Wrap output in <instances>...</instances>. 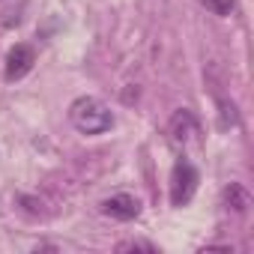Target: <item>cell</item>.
Instances as JSON below:
<instances>
[{
	"instance_id": "cell-6",
	"label": "cell",
	"mask_w": 254,
	"mask_h": 254,
	"mask_svg": "<svg viewBox=\"0 0 254 254\" xmlns=\"http://www.w3.org/2000/svg\"><path fill=\"white\" fill-rule=\"evenodd\" d=\"M224 203H227V209H233V212H245V209L251 206V197H248V191H245L239 183H230V186L224 189Z\"/></svg>"
},
{
	"instance_id": "cell-2",
	"label": "cell",
	"mask_w": 254,
	"mask_h": 254,
	"mask_svg": "<svg viewBox=\"0 0 254 254\" xmlns=\"http://www.w3.org/2000/svg\"><path fill=\"white\" fill-rule=\"evenodd\" d=\"M197 191V171L191 162L180 159L174 165V174H171V203L174 206H186Z\"/></svg>"
},
{
	"instance_id": "cell-4",
	"label": "cell",
	"mask_w": 254,
	"mask_h": 254,
	"mask_svg": "<svg viewBox=\"0 0 254 254\" xmlns=\"http://www.w3.org/2000/svg\"><path fill=\"white\" fill-rule=\"evenodd\" d=\"M102 212L117 218V221H132V218L141 215V200L132 197V194H114L102 203Z\"/></svg>"
},
{
	"instance_id": "cell-1",
	"label": "cell",
	"mask_w": 254,
	"mask_h": 254,
	"mask_svg": "<svg viewBox=\"0 0 254 254\" xmlns=\"http://www.w3.org/2000/svg\"><path fill=\"white\" fill-rule=\"evenodd\" d=\"M69 120H72V126H75L81 135H105L111 126H114L111 108L102 99H96V96L75 99L72 108H69Z\"/></svg>"
},
{
	"instance_id": "cell-3",
	"label": "cell",
	"mask_w": 254,
	"mask_h": 254,
	"mask_svg": "<svg viewBox=\"0 0 254 254\" xmlns=\"http://www.w3.org/2000/svg\"><path fill=\"white\" fill-rule=\"evenodd\" d=\"M33 63H36V51H33L30 45H15V48H9V54H6V69H3L6 81L24 78V75L33 69Z\"/></svg>"
},
{
	"instance_id": "cell-8",
	"label": "cell",
	"mask_w": 254,
	"mask_h": 254,
	"mask_svg": "<svg viewBox=\"0 0 254 254\" xmlns=\"http://www.w3.org/2000/svg\"><path fill=\"white\" fill-rule=\"evenodd\" d=\"M117 251H147V254H156V245L141 242V239H126V242L117 245Z\"/></svg>"
},
{
	"instance_id": "cell-5",
	"label": "cell",
	"mask_w": 254,
	"mask_h": 254,
	"mask_svg": "<svg viewBox=\"0 0 254 254\" xmlns=\"http://www.w3.org/2000/svg\"><path fill=\"white\" fill-rule=\"evenodd\" d=\"M171 135L174 141H189L191 135H197V123L189 111H177L174 120H171Z\"/></svg>"
},
{
	"instance_id": "cell-7",
	"label": "cell",
	"mask_w": 254,
	"mask_h": 254,
	"mask_svg": "<svg viewBox=\"0 0 254 254\" xmlns=\"http://www.w3.org/2000/svg\"><path fill=\"white\" fill-rule=\"evenodd\" d=\"M203 3H206L209 12H215V15H221V18L236 9V0H203Z\"/></svg>"
}]
</instances>
